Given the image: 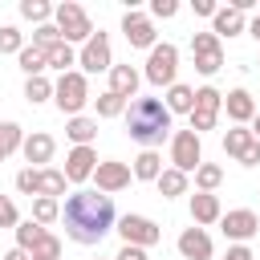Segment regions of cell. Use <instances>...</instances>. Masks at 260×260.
Here are the masks:
<instances>
[{"label":"cell","mask_w":260,"mask_h":260,"mask_svg":"<svg viewBox=\"0 0 260 260\" xmlns=\"http://www.w3.org/2000/svg\"><path fill=\"white\" fill-rule=\"evenodd\" d=\"M61 223H65V236L73 244H102V236L118 223V211H114V195H102V191H73L61 207Z\"/></svg>","instance_id":"cell-1"},{"label":"cell","mask_w":260,"mask_h":260,"mask_svg":"<svg viewBox=\"0 0 260 260\" xmlns=\"http://www.w3.org/2000/svg\"><path fill=\"white\" fill-rule=\"evenodd\" d=\"M171 110H167V102L162 98H134L130 102V110H126V130H130V138L142 146V150H154L167 134H171Z\"/></svg>","instance_id":"cell-2"},{"label":"cell","mask_w":260,"mask_h":260,"mask_svg":"<svg viewBox=\"0 0 260 260\" xmlns=\"http://www.w3.org/2000/svg\"><path fill=\"white\" fill-rule=\"evenodd\" d=\"M53 102H57V110H61L65 118H77V114L93 102V98H89V81H85V73H77V69L61 73L57 85H53Z\"/></svg>","instance_id":"cell-3"},{"label":"cell","mask_w":260,"mask_h":260,"mask_svg":"<svg viewBox=\"0 0 260 260\" xmlns=\"http://www.w3.org/2000/svg\"><path fill=\"white\" fill-rule=\"evenodd\" d=\"M142 77H146L150 85H167V89H171V85L179 81V49H175L171 41L154 45V49H150V57H146Z\"/></svg>","instance_id":"cell-4"},{"label":"cell","mask_w":260,"mask_h":260,"mask_svg":"<svg viewBox=\"0 0 260 260\" xmlns=\"http://www.w3.org/2000/svg\"><path fill=\"white\" fill-rule=\"evenodd\" d=\"M53 24L61 28V37L73 45V41H89L93 37V24H89V16H85V8L81 4H73V0H61L57 4V12H53Z\"/></svg>","instance_id":"cell-5"},{"label":"cell","mask_w":260,"mask_h":260,"mask_svg":"<svg viewBox=\"0 0 260 260\" xmlns=\"http://www.w3.org/2000/svg\"><path fill=\"white\" fill-rule=\"evenodd\" d=\"M171 162H175V171H183V175H191V171L203 167V142H199V134H195L191 126L171 134Z\"/></svg>","instance_id":"cell-6"},{"label":"cell","mask_w":260,"mask_h":260,"mask_svg":"<svg viewBox=\"0 0 260 260\" xmlns=\"http://www.w3.org/2000/svg\"><path fill=\"white\" fill-rule=\"evenodd\" d=\"M219 110H223V93L215 89V85H203V89H195V106H191V130L195 134H203V130H215V122H219Z\"/></svg>","instance_id":"cell-7"},{"label":"cell","mask_w":260,"mask_h":260,"mask_svg":"<svg viewBox=\"0 0 260 260\" xmlns=\"http://www.w3.org/2000/svg\"><path fill=\"white\" fill-rule=\"evenodd\" d=\"M118 236H122V244H134V248H154L158 240H162V228L150 219V215H122L118 219Z\"/></svg>","instance_id":"cell-8"},{"label":"cell","mask_w":260,"mask_h":260,"mask_svg":"<svg viewBox=\"0 0 260 260\" xmlns=\"http://www.w3.org/2000/svg\"><path fill=\"white\" fill-rule=\"evenodd\" d=\"M191 57H195V69L203 77H215L219 65H223V41L215 32H195L191 37Z\"/></svg>","instance_id":"cell-9"},{"label":"cell","mask_w":260,"mask_h":260,"mask_svg":"<svg viewBox=\"0 0 260 260\" xmlns=\"http://www.w3.org/2000/svg\"><path fill=\"white\" fill-rule=\"evenodd\" d=\"M77 65H81V73H110L114 69V53H110V37L98 28L85 45H81V53H77Z\"/></svg>","instance_id":"cell-10"},{"label":"cell","mask_w":260,"mask_h":260,"mask_svg":"<svg viewBox=\"0 0 260 260\" xmlns=\"http://www.w3.org/2000/svg\"><path fill=\"white\" fill-rule=\"evenodd\" d=\"M223 154L236 158L240 167H256V162H260V142H256V134H252L248 126H232V130L223 134Z\"/></svg>","instance_id":"cell-11"},{"label":"cell","mask_w":260,"mask_h":260,"mask_svg":"<svg viewBox=\"0 0 260 260\" xmlns=\"http://www.w3.org/2000/svg\"><path fill=\"white\" fill-rule=\"evenodd\" d=\"M130 179H134L130 162H118V158H102V162H98V171H93V183H98V191H102V195H118V191H126V187H130Z\"/></svg>","instance_id":"cell-12"},{"label":"cell","mask_w":260,"mask_h":260,"mask_svg":"<svg viewBox=\"0 0 260 260\" xmlns=\"http://www.w3.org/2000/svg\"><path fill=\"white\" fill-rule=\"evenodd\" d=\"M219 228H223V236H228L232 244H248V240L260 232V215H256L252 207H236V211H223Z\"/></svg>","instance_id":"cell-13"},{"label":"cell","mask_w":260,"mask_h":260,"mask_svg":"<svg viewBox=\"0 0 260 260\" xmlns=\"http://www.w3.org/2000/svg\"><path fill=\"white\" fill-rule=\"evenodd\" d=\"M122 32H126V41H130V49H154L158 41H154V20L146 16V12H138V8H130L126 16H122Z\"/></svg>","instance_id":"cell-14"},{"label":"cell","mask_w":260,"mask_h":260,"mask_svg":"<svg viewBox=\"0 0 260 260\" xmlns=\"http://www.w3.org/2000/svg\"><path fill=\"white\" fill-rule=\"evenodd\" d=\"M93 171H98V150L93 146H73L65 154V179L69 183H85V179H93Z\"/></svg>","instance_id":"cell-15"},{"label":"cell","mask_w":260,"mask_h":260,"mask_svg":"<svg viewBox=\"0 0 260 260\" xmlns=\"http://www.w3.org/2000/svg\"><path fill=\"white\" fill-rule=\"evenodd\" d=\"M53 150H57V138H53V134H45V130H32V134H24V146H20V154H24V162H28V167L37 162V171H45V162L53 158Z\"/></svg>","instance_id":"cell-16"},{"label":"cell","mask_w":260,"mask_h":260,"mask_svg":"<svg viewBox=\"0 0 260 260\" xmlns=\"http://www.w3.org/2000/svg\"><path fill=\"white\" fill-rule=\"evenodd\" d=\"M179 256L183 260H211V236L203 228H183L179 232Z\"/></svg>","instance_id":"cell-17"},{"label":"cell","mask_w":260,"mask_h":260,"mask_svg":"<svg viewBox=\"0 0 260 260\" xmlns=\"http://www.w3.org/2000/svg\"><path fill=\"white\" fill-rule=\"evenodd\" d=\"M223 110H228V118H232L236 126H248V122L256 118V98H252L248 89H228V93H223Z\"/></svg>","instance_id":"cell-18"},{"label":"cell","mask_w":260,"mask_h":260,"mask_svg":"<svg viewBox=\"0 0 260 260\" xmlns=\"http://www.w3.org/2000/svg\"><path fill=\"white\" fill-rule=\"evenodd\" d=\"M191 219H195V228H207V223H219V219H223V207H219V195H207V191H195V195H191Z\"/></svg>","instance_id":"cell-19"},{"label":"cell","mask_w":260,"mask_h":260,"mask_svg":"<svg viewBox=\"0 0 260 260\" xmlns=\"http://www.w3.org/2000/svg\"><path fill=\"white\" fill-rule=\"evenodd\" d=\"M211 32L223 41V37H240V32H248V20H244V12L240 8H219L215 16H211Z\"/></svg>","instance_id":"cell-20"},{"label":"cell","mask_w":260,"mask_h":260,"mask_svg":"<svg viewBox=\"0 0 260 260\" xmlns=\"http://www.w3.org/2000/svg\"><path fill=\"white\" fill-rule=\"evenodd\" d=\"M138 81H142V73L134 69V65H114L110 69V93H118V98H138Z\"/></svg>","instance_id":"cell-21"},{"label":"cell","mask_w":260,"mask_h":260,"mask_svg":"<svg viewBox=\"0 0 260 260\" xmlns=\"http://www.w3.org/2000/svg\"><path fill=\"white\" fill-rule=\"evenodd\" d=\"M65 134L73 138V146H93V138H98V118L77 114V118H69V122H65Z\"/></svg>","instance_id":"cell-22"},{"label":"cell","mask_w":260,"mask_h":260,"mask_svg":"<svg viewBox=\"0 0 260 260\" xmlns=\"http://www.w3.org/2000/svg\"><path fill=\"white\" fill-rule=\"evenodd\" d=\"M130 171H134V179H142V183H158V175H162V154H158V150H142Z\"/></svg>","instance_id":"cell-23"},{"label":"cell","mask_w":260,"mask_h":260,"mask_svg":"<svg viewBox=\"0 0 260 260\" xmlns=\"http://www.w3.org/2000/svg\"><path fill=\"white\" fill-rule=\"evenodd\" d=\"M16 65L24 69V77H41V73L49 69V57H45V49H37V45H24V49L16 53Z\"/></svg>","instance_id":"cell-24"},{"label":"cell","mask_w":260,"mask_h":260,"mask_svg":"<svg viewBox=\"0 0 260 260\" xmlns=\"http://www.w3.org/2000/svg\"><path fill=\"white\" fill-rule=\"evenodd\" d=\"M65 171H57V167H45V171H37V195H49V199H57V195H65Z\"/></svg>","instance_id":"cell-25"},{"label":"cell","mask_w":260,"mask_h":260,"mask_svg":"<svg viewBox=\"0 0 260 260\" xmlns=\"http://www.w3.org/2000/svg\"><path fill=\"white\" fill-rule=\"evenodd\" d=\"M187 183H191V179H187L183 171L167 167V171L158 175V183H154V187H158V195H162V199H179V195H187Z\"/></svg>","instance_id":"cell-26"},{"label":"cell","mask_w":260,"mask_h":260,"mask_svg":"<svg viewBox=\"0 0 260 260\" xmlns=\"http://www.w3.org/2000/svg\"><path fill=\"white\" fill-rule=\"evenodd\" d=\"M191 106H195V89L183 85V81H175V85L167 89V110H171V114H191Z\"/></svg>","instance_id":"cell-27"},{"label":"cell","mask_w":260,"mask_h":260,"mask_svg":"<svg viewBox=\"0 0 260 260\" xmlns=\"http://www.w3.org/2000/svg\"><path fill=\"white\" fill-rule=\"evenodd\" d=\"M24 146V130L16 126V122H0V162L8 158V154H16Z\"/></svg>","instance_id":"cell-28"},{"label":"cell","mask_w":260,"mask_h":260,"mask_svg":"<svg viewBox=\"0 0 260 260\" xmlns=\"http://www.w3.org/2000/svg\"><path fill=\"white\" fill-rule=\"evenodd\" d=\"M45 57H49V69H57V73H69V65H77V53H73V45H69V41L53 45Z\"/></svg>","instance_id":"cell-29"},{"label":"cell","mask_w":260,"mask_h":260,"mask_svg":"<svg viewBox=\"0 0 260 260\" xmlns=\"http://www.w3.org/2000/svg\"><path fill=\"white\" fill-rule=\"evenodd\" d=\"M53 12H57V8H53L49 0H20V16L32 20V24H49Z\"/></svg>","instance_id":"cell-30"},{"label":"cell","mask_w":260,"mask_h":260,"mask_svg":"<svg viewBox=\"0 0 260 260\" xmlns=\"http://www.w3.org/2000/svg\"><path fill=\"white\" fill-rule=\"evenodd\" d=\"M53 85H57V81H49L45 73H41V77H28V81H24V98H28L32 106H41V102L53 98Z\"/></svg>","instance_id":"cell-31"},{"label":"cell","mask_w":260,"mask_h":260,"mask_svg":"<svg viewBox=\"0 0 260 260\" xmlns=\"http://www.w3.org/2000/svg\"><path fill=\"white\" fill-rule=\"evenodd\" d=\"M223 183V167H215V162H203L199 171H195V187L199 191H207V195H215V187Z\"/></svg>","instance_id":"cell-32"},{"label":"cell","mask_w":260,"mask_h":260,"mask_svg":"<svg viewBox=\"0 0 260 260\" xmlns=\"http://www.w3.org/2000/svg\"><path fill=\"white\" fill-rule=\"evenodd\" d=\"M32 219L45 228V223H53V219H61V203L57 199H49V195H37L32 199Z\"/></svg>","instance_id":"cell-33"},{"label":"cell","mask_w":260,"mask_h":260,"mask_svg":"<svg viewBox=\"0 0 260 260\" xmlns=\"http://www.w3.org/2000/svg\"><path fill=\"white\" fill-rule=\"evenodd\" d=\"M41 236H45V228H41L37 219H24V223H16V248L32 252V248L41 244Z\"/></svg>","instance_id":"cell-34"},{"label":"cell","mask_w":260,"mask_h":260,"mask_svg":"<svg viewBox=\"0 0 260 260\" xmlns=\"http://www.w3.org/2000/svg\"><path fill=\"white\" fill-rule=\"evenodd\" d=\"M93 106H98V118H118V114H126V98H118V93H98L93 98Z\"/></svg>","instance_id":"cell-35"},{"label":"cell","mask_w":260,"mask_h":260,"mask_svg":"<svg viewBox=\"0 0 260 260\" xmlns=\"http://www.w3.org/2000/svg\"><path fill=\"white\" fill-rule=\"evenodd\" d=\"M61 41H65V37H61V28H57L53 20H49V24H37V28H32V45H37V49H45V53H49L53 45H61Z\"/></svg>","instance_id":"cell-36"},{"label":"cell","mask_w":260,"mask_h":260,"mask_svg":"<svg viewBox=\"0 0 260 260\" xmlns=\"http://www.w3.org/2000/svg\"><path fill=\"white\" fill-rule=\"evenodd\" d=\"M28 256H32V260H61V240H57L53 232H45V236H41V244H37Z\"/></svg>","instance_id":"cell-37"},{"label":"cell","mask_w":260,"mask_h":260,"mask_svg":"<svg viewBox=\"0 0 260 260\" xmlns=\"http://www.w3.org/2000/svg\"><path fill=\"white\" fill-rule=\"evenodd\" d=\"M24 49V32L16 24H0V53H20Z\"/></svg>","instance_id":"cell-38"},{"label":"cell","mask_w":260,"mask_h":260,"mask_svg":"<svg viewBox=\"0 0 260 260\" xmlns=\"http://www.w3.org/2000/svg\"><path fill=\"white\" fill-rule=\"evenodd\" d=\"M16 191H20V195H37V167L16 171Z\"/></svg>","instance_id":"cell-39"},{"label":"cell","mask_w":260,"mask_h":260,"mask_svg":"<svg viewBox=\"0 0 260 260\" xmlns=\"http://www.w3.org/2000/svg\"><path fill=\"white\" fill-rule=\"evenodd\" d=\"M16 223H20V215H16V203H12L8 195H0V228H12V232H16Z\"/></svg>","instance_id":"cell-40"},{"label":"cell","mask_w":260,"mask_h":260,"mask_svg":"<svg viewBox=\"0 0 260 260\" xmlns=\"http://www.w3.org/2000/svg\"><path fill=\"white\" fill-rule=\"evenodd\" d=\"M175 12H179L175 0H154V4H150V20H171Z\"/></svg>","instance_id":"cell-41"},{"label":"cell","mask_w":260,"mask_h":260,"mask_svg":"<svg viewBox=\"0 0 260 260\" xmlns=\"http://www.w3.org/2000/svg\"><path fill=\"white\" fill-rule=\"evenodd\" d=\"M114 260H146V248H134V244H122V252Z\"/></svg>","instance_id":"cell-42"},{"label":"cell","mask_w":260,"mask_h":260,"mask_svg":"<svg viewBox=\"0 0 260 260\" xmlns=\"http://www.w3.org/2000/svg\"><path fill=\"white\" fill-rule=\"evenodd\" d=\"M223 260H256V256H252V248H248V244H232Z\"/></svg>","instance_id":"cell-43"},{"label":"cell","mask_w":260,"mask_h":260,"mask_svg":"<svg viewBox=\"0 0 260 260\" xmlns=\"http://www.w3.org/2000/svg\"><path fill=\"white\" fill-rule=\"evenodd\" d=\"M191 8H195L199 16H215V12H219V4H215V0H191Z\"/></svg>","instance_id":"cell-44"},{"label":"cell","mask_w":260,"mask_h":260,"mask_svg":"<svg viewBox=\"0 0 260 260\" xmlns=\"http://www.w3.org/2000/svg\"><path fill=\"white\" fill-rule=\"evenodd\" d=\"M0 260H32V256H28V252H24V248H8V252H4V256H0Z\"/></svg>","instance_id":"cell-45"},{"label":"cell","mask_w":260,"mask_h":260,"mask_svg":"<svg viewBox=\"0 0 260 260\" xmlns=\"http://www.w3.org/2000/svg\"><path fill=\"white\" fill-rule=\"evenodd\" d=\"M248 32H252V37H256V41H260V12H256V16H252V20H248Z\"/></svg>","instance_id":"cell-46"},{"label":"cell","mask_w":260,"mask_h":260,"mask_svg":"<svg viewBox=\"0 0 260 260\" xmlns=\"http://www.w3.org/2000/svg\"><path fill=\"white\" fill-rule=\"evenodd\" d=\"M252 134H256V142H260V114L252 118Z\"/></svg>","instance_id":"cell-47"},{"label":"cell","mask_w":260,"mask_h":260,"mask_svg":"<svg viewBox=\"0 0 260 260\" xmlns=\"http://www.w3.org/2000/svg\"><path fill=\"white\" fill-rule=\"evenodd\" d=\"M256 65H260V61H256Z\"/></svg>","instance_id":"cell-48"}]
</instances>
